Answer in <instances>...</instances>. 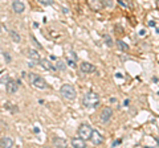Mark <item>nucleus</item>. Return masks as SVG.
Instances as JSON below:
<instances>
[{"instance_id": "nucleus-1", "label": "nucleus", "mask_w": 159, "mask_h": 148, "mask_svg": "<svg viewBox=\"0 0 159 148\" xmlns=\"http://www.w3.org/2000/svg\"><path fill=\"white\" fill-rule=\"evenodd\" d=\"M84 106L86 108H97L99 106V95L93 91L86 93L84 95Z\"/></svg>"}, {"instance_id": "nucleus-2", "label": "nucleus", "mask_w": 159, "mask_h": 148, "mask_svg": "<svg viewBox=\"0 0 159 148\" xmlns=\"http://www.w3.org/2000/svg\"><path fill=\"white\" fill-rule=\"evenodd\" d=\"M60 94L68 101H74L77 97L76 89H74L72 85H69V83H65V85L61 86V89H60Z\"/></svg>"}, {"instance_id": "nucleus-3", "label": "nucleus", "mask_w": 159, "mask_h": 148, "mask_svg": "<svg viewBox=\"0 0 159 148\" xmlns=\"http://www.w3.org/2000/svg\"><path fill=\"white\" fill-rule=\"evenodd\" d=\"M29 80H31V83L34 86V87H37V89H41V90H45V89L48 87V83L47 81L44 80L43 77H40L37 76V74H29Z\"/></svg>"}, {"instance_id": "nucleus-4", "label": "nucleus", "mask_w": 159, "mask_h": 148, "mask_svg": "<svg viewBox=\"0 0 159 148\" xmlns=\"http://www.w3.org/2000/svg\"><path fill=\"white\" fill-rule=\"evenodd\" d=\"M92 127L89 124H81L78 128V137H81L82 140H90V136H92Z\"/></svg>"}, {"instance_id": "nucleus-5", "label": "nucleus", "mask_w": 159, "mask_h": 148, "mask_svg": "<svg viewBox=\"0 0 159 148\" xmlns=\"http://www.w3.org/2000/svg\"><path fill=\"white\" fill-rule=\"evenodd\" d=\"M111 115H113L111 108L105 107V108H103V110L101 111V116H99V119H101V122H102V123H107L109 120L111 119Z\"/></svg>"}, {"instance_id": "nucleus-6", "label": "nucleus", "mask_w": 159, "mask_h": 148, "mask_svg": "<svg viewBox=\"0 0 159 148\" xmlns=\"http://www.w3.org/2000/svg\"><path fill=\"white\" fill-rule=\"evenodd\" d=\"M6 89H7V93H8V94H15V93L17 91V89H19V83H17L16 81H13V80H9V81L7 82Z\"/></svg>"}, {"instance_id": "nucleus-7", "label": "nucleus", "mask_w": 159, "mask_h": 148, "mask_svg": "<svg viewBox=\"0 0 159 148\" xmlns=\"http://www.w3.org/2000/svg\"><path fill=\"white\" fill-rule=\"evenodd\" d=\"M90 140H92V143H93V144H96V146H99V144H101V143L103 141V137H102V135L99 134L98 131L93 130V131H92V136H90Z\"/></svg>"}, {"instance_id": "nucleus-8", "label": "nucleus", "mask_w": 159, "mask_h": 148, "mask_svg": "<svg viewBox=\"0 0 159 148\" xmlns=\"http://www.w3.org/2000/svg\"><path fill=\"white\" fill-rule=\"evenodd\" d=\"M88 4H89V7H90V9H93V11H96V12L101 11L103 8L101 0H88Z\"/></svg>"}, {"instance_id": "nucleus-9", "label": "nucleus", "mask_w": 159, "mask_h": 148, "mask_svg": "<svg viewBox=\"0 0 159 148\" xmlns=\"http://www.w3.org/2000/svg\"><path fill=\"white\" fill-rule=\"evenodd\" d=\"M12 8L16 13H23L24 9H25V6H24V3H21L20 0H15L12 3Z\"/></svg>"}, {"instance_id": "nucleus-10", "label": "nucleus", "mask_w": 159, "mask_h": 148, "mask_svg": "<svg viewBox=\"0 0 159 148\" xmlns=\"http://www.w3.org/2000/svg\"><path fill=\"white\" fill-rule=\"evenodd\" d=\"M80 67H81L82 73H93L94 70H96V67H94L90 62H81Z\"/></svg>"}, {"instance_id": "nucleus-11", "label": "nucleus", "mask_w": 159, "mask_h": 148, "mask_svg": "<svg viewBox=\"0 0 159 148\" xmlns=\"http://www.w3.org/2000/svg\"><path fill=\"white\" fill-rule=\"evenodd\" d=\"M12 146H13V140L11 137L6 136V137H2V139H0V147L2 148H11Z\"/></svg>"}, {"instance_id": "nucleus-12", "label": "nucleus", "mask_w": 159, "mask_h": 148, "mask_svg": "<svg viewBox=\"0 0 159 148\" xmlns=\"http://www.w3.org/2000/svg\"><path fill=\"white\" fill-rule=\"evenodd\" d=\"M40 65H41L44 69H47V70H52V72L56 70V67H54L52 63H51V61L47 60V58H43V60H40Z\"/></svg>"}, {"instance_id": "nucleus-13", "label": "nucleus", "mask_w": 159, "mask_h": 148, "mask_svg": "<svg viewBox=\"0 0 159 148\" xmlns=\"http://www.w3.org/2000/svg\"><path fill=\"white\" fill-rule=\"evenodd\" d=\"M72 146L74 148H85L86 144H85V140H82L81 137H74L72 140Z\"/></svg>"}, {"instance_id": "nucleus-14", "label": "nucleus", "mask_w": 159, "mask_h": 148, "mask_svg": "<svg viewBox=\"0 0 159 148\" xmlns=\"http://www.w3.org/2000/svg\"><path fill=\"white\" fill-rule=\"evenodd\" d=\"M28 56L32 58V60H40V54H39V52L37 50H34V49H29L28 50Z\"/></svg>"}, {"instance_id": "nucleus-15", "label": "nucleus", "mask_w": 159, "mask_h": 148, "mask_svg": "<svg viewBox=\"0 0 159 148\" xmlns=\"http://www.w3.org/2000/svg\"><path fill=\"white\" fill-rule=\"evenodd\" d=\"M117 46H118L119 49H121V50H123V52H127V50H129V45H127L126 42L121 41V40L117 41Z\"/></svg>"}, {"instance_id": "nucleus-16", "label": "nucleus", "mask_w": 159, "mask_h": 148, "mask_svg": "<svg viewBox=\"0 0 159 148\" xmlns=\"http://www.w3.org/2000/svg\"><path fill=\"white\" fill-rule=\"evenodd\" d=\"M56 69H58V70L64 72V70H66V65H65V63H64V61L58 60V61L56 62Z\"/></svg>"}, {"instance_id": "nucleus-17", "label": "nucleus", "mask_w": 159, "mask_h": 148, "mask_svg": "<svg viewBox=\"0 0 159 148\" xmlns=\"http://www.w3.org/2000/svg\"><path fill=\"white\" fill-rule=\"evenodd\" d=\"M101 2H102V6H105L107 8H113V6H114L113 0H101Z\"/></svg>"}, {"instance_id": "nucleus-18", "label": "nucleus", "mask_w": 159, "mask_h": 148, "mask_svg": "<svg viewBox=\"0 0 159 148\" xmlns=\"http://www.w3.org/2000/svg\"><path fill=\"white\" fill-rule=\"evenodd\" d=\"M53 143H54V146H61V147H65L66 146V141L65 140H61V139H54Z\"/></svg>"}, {"instance_id": "nucleus-19", "label": "nucleus", "mask_w": 159, "mask_h": 148, "mask_svg": "<svg viewBox=\"0 0 159 148\" xmlns=\"http://www.w3.org/2000/svg\"><path fill=\"white\" fill-rule=\"evenodd\" d=\"M31 40H32V42H33V45L34 46H37L39 49H41L43 46H41V44H40L37 40H36V37H34V36H31Z\"/></svg>"}, {"instance_id": "nucleus-20", "label": "nucleus", "mask_w": 159, "mask_h": 148, "mask_svg": "<svg viewBox=\"0 0 159 148\" xmlns=\"http://www.w3.org/2000/svg\"><path fill=\"white\" fill-rule=\"evenodd\" d=\"M105 41H106L107 46H113V40H111V37L109 36V34H106V36H105Z\"/></svg>"}, {"instance_id": "nucleus-21", "label": "nucleus", "mask_w": 159, "mask_h": 148, "mask_svg": "<svg viewBox=\"0 0 159 148\" xmlns=\"http://www.w3.org/2000/svg\"><path fill=\"white\" fill-rule=\"evenodd\" d=\"M40 4H43V6H51L53 3V0H39Z\"/></svg>"}, {"instance_id": "nucleus-22", "label": "nucleus", "mask_w": 159, "mask_h": 148, "mask_svg": "<svg viewBox=\"0 0 159 148\" xmlns=\"http://www.w3.org/2000/svg\"><path fill=\"white\" fill-rule=\"evenodd\" d=\"M11 36H12V38H13V40L16 41V42H20V40H21L19 34H17V33H15V32H11Z\"/></svg>"}, {"instance_id": "nucleus-23", "label": "nucleus", "mask_w": 159, "mask_h": 148, "mask_svg": "<svg viewBox=\"0 0 159 148\" xmlns=\"http://www.w3.org/2000/svg\"><path fill=\"white\" fill-rule=\"evenodd\" d=\"M0 32H2V25H0Z\"/></svg>"}, {"instance_id": "nucleus-24", "label": "nucleus", "mask_w": 159, "mask_h": 148, "mask_svg": "<svg viewBox=\"0 0 159 148\" xmlns=\"http://www.w3.org/2000/svg\"><path fill=\"white\" fill-rule=\"evenodd\" d=\"M158 6H159V2H158Z\"/></svg>"}]
</instances>
